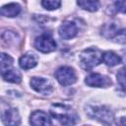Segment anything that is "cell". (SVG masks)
<instances>
[{
  "label": "cell",
  "instance_id": "5",
  "mask_svg": "<svg viewBox=\"0 0 126 126\" xmlns=\"http://www.w3.org/2000/svg\"><path fill=\"white\" fill-rule=\"evenodd\" d=\"M31 86L34 91L41 94H50L53 91L52 84L47 79L40 77H32L31 79Z\"/></svg>",
  "mask_w": 126,
  "mask_h": 126
},
{
  "label": "cell",
  "instance_id": "2",
  "mask_svg": "<svg viewBox=\"0 0 126 126\" xmlns=\"http://www.w3.org/2000/svg\"><path fill=\"white\" fill-rule=\"evenodd\" d=\"M102 61V53L97 48H87L80 54V64L83 69L91 70Z\"/></svg>",
  "mask_w": 126,
  "mask_h": 126
},
{
  "label": "cell",
  "instance_id": "14",
  "mask_svg": "<svg viewBox=\"0 0 126 126\" xmlns=\"http://www.w3.org/2000/svg\"><path fill=\"white\" fill-rule=\"evenodd\" d=\"M2 78L10 83H20L21 82V74L18 72V70L16 69H8L4 72H2Z\"/></svg>",
  "mask_w": 126,
  "mask_h": 126
},
{
  "label": "cell",
  "instance_id": "15",
  "mask_svg": "<svg viewBox=\"0 0 126 126\" xmlns=\"http://www.w3.org/2000/svg\"><path fill=\"white\" fill-rule=\"evenodd\" d=\"M77 3L82 9L90 12H95L99 8L98 0H77Z\"/></svg>",
  "mask_w": 126,
  "mask_h": 126
},
{
  "label": "cell",
  "instance_id": "9",
  "mask_svg": "<svg viewBox=\"0 0 126 126\" xmlns=\"http://www.w3.org/2000/svg\"><path fill=\"white\" fill-rule=\"evenodd\" d=\"M2 121L7 125H18L20 123V115L15 108H7L2 112Z\"/></svg>",
  "mask_w": 126,
  "mask_h": 126
},
{
  "label": "cell",
  "instance_id": "1",
  "mask_svg": "<svg viewBox=\"0 0 126 126\" xmlns=\"http://www.w3.org/2000/svg\"><path fill=\"white\" fill-rule=\"evenodd\" d=\"M50 112L53 117L64 125L75 124L79 118L76 111L64 103H53L50 107Z\"/></svg>",
  "mask_w": 126,
  "mask_h": 126
},
{
  "label": "cell",
  "instance_id": "20",
  "mask_svg": "<svg viewBox=\"0 0 126 126\" xmlns=\"http://www.w3.org/2000/svg\"><path fill=\"white\" fill-rule=\"evenodd\" d=\"M115 8L121 13H126V0H117L115 2Z\"/></svg>",
  "mask_w": 126,
  "mask_h": 126
},
{
  "label": "cell",
  "instance_id": "3",
  "mask_svg": "<svg viewBox=\"0 0 126 126\" xmlns=\"http://www.w3.org/2000/svg\"><path fill=\"white\" fill-rule=\"evenodd\" d=\"M55 78L62 86H70L77 80L74 69L69 66H61L55 72Z\"/></svg>",
  "mask_w": 126,
  "mask_h": 126
},
{
  "label": "cell",
  "instance_id": "10",
  "mask_svg": "<svg viewBox=\"0 0 126 126\" xmlns=\"http://www.w3.org/2000/svg\"><path fill=\"white\" fill-rule=\"evenodd\" d=\"M30 122L32 125H51V120L49 116L41 110H36L32 112Z\"/></svg>",
  "mask_w": 126,
  "mask_h": 126
},
{
  "label": "cell",
  "instance_id": "12",
  "mask_svg": "<svg viewBox=\"0 0 126 126\" xmlns=\"http://www.w3.org/2000/svg\"><path fill=\"white\" fill-rule=\"evenodd\" d=\"M21 12V6L17 3H10L1 8V15L9 18L16 17Z\"/></svg>",
  "mask_w": 126,
  "mask_h": 126
},
{
  "label": "cell",
  "instance_id": "13",
  "mask_svg": "<svg viewBox=\"0 0 126 126\" xmlns=\"http://www.w3.org/2000/svg\"><path fill=\"white\" fill-rule=\"evenodd\" d=\"M102 61L107 66L113 67L121 63V58L119 55H117L113 51H106L102 54Z\"/></svg>",
  "mask_w": 126,
  "mask_h": 126
},
{
  "label": "cell",
  "instance_id": "17",
  "mask_svg": "<svg viewBox=\"0 0 126 126\" xmlns=\"http://www.w3.org/2000/svg\"><path fill=\"white\" fill-rule=\"evenodd\" d=\"M116 77H117V83H118L120 89L123 90L124 92H126V67L121 68L118 71Z\"/></svg>",
  "mask_w": 126,
  "mask_h": 126
},
{
  "label": "cell",
  "instance_id": "16",
  "mask_svg": "<svg viewBox=\"0 0 126 126\" xmlns=\"http://www.w3.org/2000/svg\"><path fill=\"white\" fill-rule=\"evenodd\" d=\"M12 64H13V58L6 53H2L1 54V63H0L1 73L10 69L12 67Z\"/></svg>",
  "mask_w": 126,
  "mask_h": 126
},
{
  "label": "cell",
  "instance_id": "6",
  "mask_svg": "<svg viewBox=\"0 0 126 126\" xmlns=\"http://www.w3.org/2000/svg\"><path fill=\"white\" fill-rule=\"evenodd\" d=\"M85 83L90 87H96V88H102V87H108L111 85V80L98 73H92L89 76L86 77Z\"/></svg>",
  "mask_w": 126,
  "mask_h": 126
},
{
  "label": "cell",
  "instance_id": "11",
  "mask_svg": "<svg viewBox=\"0 0 126 126\" xmlns=\"http://www.w3.org/2000/svg\"><path fill=\"white\" fill-rule=\"evenodd\" d=\"M19 63H20V66H21L22 69L29 70V69H32V68L36 66L37 57L35 56V54H33L32 52H28L20 58Z\"/></svg>",
  "mask_w": 126,
  "mask_h": 126
},
{
  "label": "cell",
  "instance_id": "8",
  "mask_svg": "<svg viewBox=\"0 0 126 126\" xmlns=\"http://www.w3.org/2000/svg\"><path fill=\"white\" fill-rule=\"evenodd\" d=\"M92 111V116L96 118V119H99L100 121L102 122H106L108 121L109 123L111 122V120L113 119V115L111 113V111L103 106H99V107H93V110Z\"/></svg>",
  "mask_w": 126,
  "mask_h": 126
},
{
  "label": "cell",
  "instance_id": "18",
  "mask_svg": "<svg viewBox=\"0 0 126 126\" xmlns=\"http://www.w3.org/2000/svg\"><path fill=\"white\" fill-rule=\"evenodd\" d=\"M41 5L47 10H55L60 7L61 0H41Z\"/></svg>",
  "mask_w": 126,
  "mask_h": 126
},
{
  "label": "cell",
  "instance_id": "4",
  "mask_svg": "<svg viewBox=\"0 0 126 126\" xmlns=\"http://www.w3.org/2000/svg\"><path fill=\"white\" fill-rule=\"evenodd\" d=\"M34 47L43 53H48L56 49V42L50 34L43 33L34 40Z\"/></svg>",
  "mask_w": 126,
  "mask_h": 126
},
{
  "label": "cell",
  "instance_id": "19",
  "mask_svg": "<svg viewBox=\"0 0 126 126\" xmlns=\"http://www.w3.org/2000/svg\"><path fill=\"white\" fill-rule=\"evenodd\" d=\"M114 40L119 43L126 44V29L118 31L114 36Z\"/></svg>",
  "mask_w": 126,
  "mask_h": 126
},
{
  "label": "cell",
  "instance_id": "7",
  "mask_svg": "<svg viewBox=\"0 0 126 126\" xmlns=\"http://www.w3.org/2000/svg\"><path fill=\"white\" fill-rule=\"evenodd\" d=\"M58 32H59V35L61 38L67 40V39H71L77 35L78 29H77V26L73 22H65L60 26Z\"/></svg>",
  "mask_w": 126,
  "mask_h": 126
}]
</instances>
